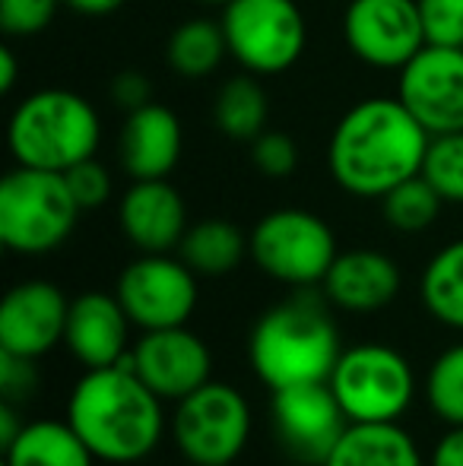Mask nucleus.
<instances>
[{
    "label": "nucleus",
    "mask_w": 463,
    "mask_h": 466,
    "mask_svg": "<svg viewBox=\"0 0 463 466\" xmlns=\"http://www.w3.org/2000/svg\"><path fill=\"white\" fill-rule=\"evenodd\" d=\"M432 134L400 96H371L337 121L327 143V168L352 197L381 200L388 190L422 175Z\"/></svg>",
    "instance_id": "nucleus-1"
},
{
    "label": "nucleus",
    "mask_w": 463,
    "mask_h": 466,
    "mask_svg": "<svg viewBox=\"0 0 463 466\" xmlns=\"http://www.w3.org/2000/svg\"><path fill=\"white\" fill-rule=\"evenodd\" d=\"M67 422L86 441L96 461L136 463L162 441L166 416L156 397L130 362L89 369L67 400Z\"/></svg>",
    "instance_id": "nucleus-2"
},
{
    "label": "nucleus",
    "mask_w": 463,
    "mask_h": 466,
    "mask_svg": "<svg viewBox=\"0 0 463 466\" xmlns=\"http://www.w3.org/2000/svg\"><path fill=\"white\" fill-rule=\"evenodd\" d=\"M337 359V327L317 299L298 295L273 305L251 330V365L273 390L330 380Z\"/></svg>",
    "instance_id": "nucleus-3"
},
{
    "label": "nucleus",
    "mask_w": 463,
    "mask_h": 466,
    "mask_svg": "<svg viewBox=\"0 0 463 466\" xmlns=\"http://www.w3.org/2000/svg\"><path fill=\"white\" fill-rule=\"evenodd\" d=\"M6 143L16 166L70 172L96 156L102 143V117L80 93L38 89L13 108Z\"/></svg>",
    "instance_id": "nucleus-4"
},
{
    "label": "nucleus",
    "mask_w": 463,
    "mask_h": 466,
    "mask_svg": "<svg viewBox=\"0 0 463 466\" xmlns=\"http://www.w3.org/2000/svg\"><path fill=\"white\" fill-rule=\"evenodd\" d=\"M80 203L64 172L16 166L0 181V241L13 254H48L70 238Z\"/></svg>",
    "instance_id": "nucleus-5"
},
{
    "label": "nucleus",
    "mask_w": 463,
    "mask_h": 466,
    "mask_svg": "<svg viewBox=\"0 0 463 466\" xmlns=\"http://www.w3.org/2000/svg\"><path fill=\"white\" fill-rule=\"evenodd\" d=\"M219 23L235 64L254 76L286 74L308 45V23L296 0H229Z\"/></svg>",
    "instance_id": "nucleus-6"
},
{
    "label": "nucleus",
    "mask_w": 463,
    "mask_h": 466,
    "mask_svg": "<svg viewBox=\"0 0 463 466\" xmlns=\"http://www.w3.org/2000/svg\"><path fill=\"white\" fill-rule=\"evenodd\" d=\"M251 258L270 279L286 286H315L324 282L337 260V235L321 216L308 209H273L254 226Z\"/></svg>",
    "instance_id": "nucleus-7"
},
{
    "label": "nucleus",
    "mask_w": 463,
    "mask_h": 466,
    "mask_svg": "<svg viewBox=\"0 0 463 466\" xmlns=\"http://www.w3.org/2000/svg\"><path fill=\"white\" fill-rule=\"evenodd\" d=\"M327 384L349 422H397L416 390L409 362L384 343H362L340 352Z\"/></svg>",
    "instance_id": "nucleus-8"
},
{
    "label": "nucleus",
    "mask_w": 463,
    "mask_h": 466,
    "mask_svg": "<svg viewBox=\"0 0 463 466\" xmlns=\"http://www.w3.org/2000/svg\"><path fill=\"white\" fill-rule=\"evenodd\" d=\"M172 435L187 463L229 466L245 451L251 435V410L241 390L206 380L185 400L172 419Z\"/></svg>",
    "instance_id": "nucleus-9"
},
{
    "label": "nucleus",
    "mask_w": 463,
    "mask_h": 466,
    "mask_svg": "<svg viewBox=\"0 0 463 466\" xmlns=\"http://www.w3.org/2000/svg\"><path fill=\"white\" fill-rule=\"evenodd\" d=\"M115 295L143 330L185 327L197 308V273L168 254H143L121 270Z\"/></svg>",
    "instance_id": "nucleus-10"
},
{
    "label": "nucleus",
    "mask_w": 463,
    "mask_h": 466,
    "mask_svg": "<svg viewBox=\"0 0 463 466\" xmlns=\"http://www.w3.org/2000/svg\"><path fill=\"white\" fill-rule=\"evenodd\" d=\"M343 42L368 67L403 70L428 45L419 0H349Z\"/></svg>",
    "instance_id": "nucleus-11"
},
{
    "label": "nucleus",
    "mask_w": 463,
    "mask_h": 466,
    "mask_svg": "<svg viewBox=\"0 0 463 466\" xmlns=\"http://www.w3.org/2000/svg\"><path fill=\"white\" fill-rule=\"evenodd\" d=\"M270 416L286 454L305 466H324L349 429L347 412L327 380L273 390Z\"/></svg>",
    "instance_id": "nucleus-12"
},
{
    "label": "nucleus",
    "mask_w": 463,
    "mask_h": 466,
    "mask_svg": "<svg viewBox=\"0 0 463 466\" xmlns=\"http://www.w3.org/2000/svg\"><path fill=\"white\" fill-rule=\"evenodd\" d=\"M397 74V96L428 134L463 130V48L426 45Z\"/></svg>",
    "instance_id": "nucleus-13"
},
{
    "label": "nucleus",
    "mask_w": 463,
    "mask_h": 466,
    "mask_svg": "<svg viewBox=\"0 0 463 466\" xmlns=\"http://www.w3.org/2000/svg\"><path fill=\"white\" fill-rule=\"evenodd\" d=\"M130 369L162 400H185L210 380L213 359L206 343L187 327L146 330L127 356Z\"/></svg>",
    "instance_id": "nucleus-14"
},
{
    "label": "nucleus",
    "mask_w": 463,
    "mask_h": 466,
    "mask_svg": "<svg viewBox=\"0 0 463 466\" xmlns=\"http://www.w3.org/2000/svg\"><path fill=\"white\" fill-rule=\"evenodd\" d=\"M67 314L70 301L55 282H19L0 305V350L35 362L64 339Z\"/></svg>",
    "instance_id": "nucleus-15"
},
{
    "label": "nucleus",
    "mask_w": 463,
    "mask_h": 466,
    "mask_svg": "<svg viewBox=\"0 0 463 466\" xmlns=\"http://www.w3.org/2000/svg\"><path fill=\"white\" fill-rule=\"evenodd\" d=\"M117 222L143 254H168L187 232L185 197L166 178L134 181L117 203Z\"/></svg>",
    "instance_id": "nucleus-16"
},
{
    "label": "nucleus",
    "mask_w": 463,
    "mask_h": 466,
    "mask_svg": "<svg viewBox=\"0 0 463 466\" xmlns=\"http://www.w3.org/2000/svg\"><path fill=\"white\" fill-rule=\"evenodd\" d=\"M185 130L172 108L149 102L136 111H127L117 134V159L134 181L168 178L181 159Z\"/></svg>",
    "instance_id": "nucleus-17"
},
{
    "label": "nucleus",
    "mask_w": 463,
    "mask_h": 466,
    "mask_svg": "<svg viewBox=\"0 0 463 466\" xmlns=\"http://www.w3.org/2000/svg\"><path fill=\"white\" fill-rule=\"evenodd\" d=\"M127 311L117 301V295L106 292H83L70 301L67 343L70 356L83 362L86 369H108V365L127 362Z\"/></svg>",
    "instance_id": "nucleus-18"
},
{
    "label": "nucleus",
    "mask_w": 463,
    "mask_h": 466,
    "mask_svg": "<svg viewBox=\"0 0 463 466\" xmlns=\"http://www.w3.org/2000/svg\"><path fill=\"white\" fill-rule=\"evenodd\" d=\"M324 292L343 311L368 314L390 305L400 292V270L381 251L356 248L337 254L334 267L324 277Z\"/></svg>",
    "instance_id": "nucleus-19"
},
{
    "label": "nucleus",
    "mask_w": 463,
    "mask_h": 466,
    "mask_svg": "<svg viewBox=\"0 0 463 466\" xmlns=\"http://www.w3.org/2000/svg\"><path fill=\"white\" fill-rule=\"evenodd\" d=\"M324 466H422V454L397 422H349Z\"/></svg>",
    "instance_id": "nucleus-20"
},
{
    "label": "nucleus",
    "mask_w": 463,
    "mask_h": 466,
    "mask_svg": "<svg viewBox=\"0 0 463 466\" xmlns=\"http://www.w3.org/2000/svg\"><path fill=\"white\" fill-rule=\"evenodd\" d=\"M96 454L86 448L70 422L38 419L4 448V466H93Z\"/></svg>",
    "instance_id": "nucleus-21"
},
{
    "label": "nucleus",
    "mask_w": 463,
    "mask_h": 466,
    "mask_svg": "<svg viewBox=\"0 0 463 466\" xmlns=\"http://www.w3.org/2000/svg\"><path fill=\"white\" fill-rule=\"evenodd\" d=\"M226 55H229V42H226L223 23L204 16L185 19L181 25H175L166 42L168 67L185 80L210 76L226 61Z\"/></svg>",
    "instance_id": "nucleus-22"
},
{
    "label": "nucleus",
    "mask_w": 463,
    "mask_h": 466,
    "mask_svg": "<svg viewBox=\"0 0 463 466\" xmlns=\"http://www.w3.org/2000/svg\"><path fill=\"white\" fill-rule=\"evenodd\" d=\"M178 251L181 260L197 277H226L241 264L245 251H251V248H247L238 226L226 219H204L197 226H187Z\"/></svg>",
    "instance_id": "nucleus-23"
},
{
    "label": "nucleus",
    "mask_w": 463,
    "mask_h": 466,
    "mask_svg": "<svg viewBox=\"0 0 463 466\" xmlns=\"http://www.w3.org/2000/svg\"><path fill=\"white\" fill-rule=\"evenodd\" d=\"M213 121L219 134L238 143L257 140L267 130V93L254 74L232 76L219 86L216 102H213Z\"/></svg>",
    "instance_id": "nucleus-24"
},
{
    "label": "nucleus",
    "mask_w": 463,
    "mask_h": 466,
    "mask_svg": "<svg viewBox=\"0 0 463 466\" xmlns=\"http://www.w3.org/2000/svg\"><path fill=\"white\" fill-rule=\"evenodd\" d=\"M419 295L435 320L463 330V238L445 245L428 260L419 279Z\"/></svg>",
    "instance_id": "nucleus-25"
},
{
    "label": "nucleus",
    "mask_w": 463,
    "mask_h": 466,
    "mask_svg": "<svg viewBox=\"0 0 463 466\" xmlns=\"http://www.w3.org/2000/svg\"><path fill=\"white\" fill-rule=\"evenodd\" d=\"M441 203H445L441 194L422 175L403 181V185H397L394 190H388L381 197L384 219H388L390 228H397L403 235H419L428 226H435V219L441 213Z\"/></svg>",
    "instance_id": "nucleus-26"
},
{
    "label": "nucleus",
    "mask_w": 463,
    "mask_h": 466,
    "mask_svg": "<svg viewBox=\"0 0 463 466\" xmlns=\"http://www.w3.org/2000/svg\"><path fill=\"white\" fill-rule=\"evenodd\" d=\"M428 406L448 425H463V343L435 359L426 380Z\"/></svg>",
    "instance_id": "nucleus-27"
},
{
    "label": "nucleus",
    "mask_w": 463,
    "mask_h": 466,
    "mask_svg": "<svg viewBox=\"0 0 463 466\" xmlns=\"http://www.w3.org/2000/svg\"><path fill=\"white\" fill-rule=\"evenodd\" d=\"M422 178L438 190L445 203H463V130L432 137Z\"/></svg>",
    "instance_id": "nucleus-28"
},
{
    "label": "nucleus",
    "mask_w": 463,
    "mask_h": 466,
    "mask_svg": "<svg viewBox=\"0 0 463 466\" xmlns=\"http://www.w3.org/2000/svg\"><path fill=\"white\" fill-rule=\"evenodd\" d=\"M419 16L428 45L463 48V0H419Z\"/></svg>",
    "instance_id": "nucleus-29"
},
{
    "label": "nucleus",
    "mask_w": 463,
    "mask_h": 466,
    "mask_svg": "<svg viewBox=\"0 0 463 466\" xmlns=\"http://www.w3.org/2000/svg\"><path fill=\"white\" fill-rule=\"evenodd\" d=\"M61 0H0V25L10 38L38 35L51 25Z\"/></svg>",
    "instance_id": "nucleus-30"
},
{
    "label": "nucleus",
    "mask_w": 463,
    "mask_h": 466,
    "mask_svg": "<svg viewBox=\"0 0 463 466\" xmlns=\"http://www.w3.org/2000/svg\"><path fill=\"white\" fill-rule=\"evenodd\" d=\"M251 162L267 178H289L298 166V149L283 130H264L257 140H251Z\"/></svg>",
    "instance_id": "nucleus-31"
},
{
    "label": "nucleus",
    "mask_w": 463,
    "mask_h": 466,
    "mask_svg": "<svg viewBox=\"0 0 463 466\" xmlns=\"http://www.w3.org/2000/svg\"><path fill=\"white\" fill-rule=\"evenodd\" d=\"M64 178H67L70 194L76 197L80 209H96L112 197V175L102 162H96V156L64 172Z\"/></svg>",
    "instance_id": "nucleus-32"
},
{
    "label": "nucleus",
    "mask_w": 463,
    "mask_h": 466,
    "mask_svg": "<svg viewBox=\"0 0 463 466\" xmlns=\"http://www.w3.org/2000/svg\"><path fill=\"white\" fill-rule=\"evenodd\" d=\"M35 387V371H32V359L13 356V352L0 350V390H4V400L16 403L25 393H32Z\"/></svg>",
    "instance_id": "nucleus-33"
},
{
    "label": "nucleus",
    "mask_w": 463,
    "mask_h": 466,
    "mask_svg": "<svg viewBox=\"0 0 463 466\" xmlns=\"http://www.w3.org/2000/svg\"><path fill=\"white\" fill-rule=\"evenodd\" d=\"M112 102L124 115L143 108V105L153 102V83H149V76L140 74V70H121L112 80Z\"/></svg>",
    "instance_id": "nucleus-34"
},
{
    "label": "nucleus",
    "mask_w": 463,
    "mask_h": 466,
    "mask_svg": "<svg viewBox=\"0 0 463 466\" xmlns=\"http://www.w3.org/2000/svg\"><path fill=\"white\" fill-rule=\"evenodd\" d=\"M432 466H463V425H451L432 454Z\"/></svg>",
    "instance_id": "nucleus-35"
},
{
    "label": "nucleus",
    "mask_w": 463,
    "mask_h": 466,
    "mask_svg": "<svg viewBox=\"0 0 463 466\" xmlns=\"http://www.w3.org/2000/svg\"><path fill=\"white\" fill-rule=\"evenodd\" d=\"M61 4L80 16H108V13L121 10L127 0H61Z\"/></svg>",
    "instance_id": "nucleus-36"
},
{
    "label": "nucleus",
    "mask_w": 463,
    "mask_h": 466,
    "mask_svg": "<svg viewBox=\"0 0 463 466\" xmlns=\"http://www.w3.org/2000/svg\"><path fill=\"white\" fill-rule=\"evenodd\" d=\"M23 429H25V422H19L13 403H10V400H4V403H0V444H4V448H10Z\"/></svg>",
    "instance_id": "nucleus-37"
},
{
    "label": "nucleus",
    "mask_w": 463,
    "mask_h": 466,
    "mask_svg": "<svg viewBox=\"0 0 463 466\" xmlns=\"http://www.w3.org/2000/svg\"><path fill=\"white\" fill-rule=\"evenodd\" d=\"M16 76H19L16 55L10 48H0V93H10L16 86Z\"/></svg>",
    "instance_id": "nucleus-38"
},
{
    "label": "nucleus",
    "mask_w": 463,
    "mask_h": 466,
    "mask_svg": "<svg viewBox=\"0 0 463 466\" xmlns=\"http://www.w3.org/2000/svg\"><path fill=\"white\" fill-rule=\"evenodd\" d=\"M200 4H210V6H226L229 0H200Z\"/></svg>",
    "instance_id": "nucleus-39"
},
{
    "label": "nucleus",
    "mask_w": 463,
    "mask_h": 466,
    "mask_svg": "<svg viewBox=\"0 0 463 466\" xmlns=\"http://www.w3.org/2000/svg\"><path fill=\"white\" fill-rule=\"evenodd\" d=\"M191 466H200V463H191Z\"/></svg>",
    "instance_id": "nucleus-40"
}]
</instances>
